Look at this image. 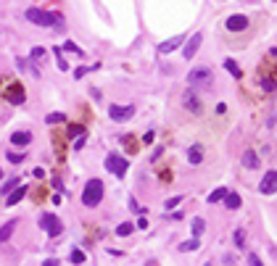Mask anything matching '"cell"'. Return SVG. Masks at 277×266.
<instances>
[{"label":"cell","instance_id":"6da1fadb","mask_svg":"<svg viewBox=\"0 0 277 266\" xmlns=\"http://www.w3.org/2000/svg\"><path fill=\"white\" fill-rule=\"evenodd\" d=\"M24 19L37 24V27H61L64 24V16H61V13H50L45 8H27Z\"/></svg>","mask_w":277,"mask_h":266},{"label":"cell","instance_id":"7a4b0ae2","mask_svg":"<svg viewBox=\"0 0 277 266\" xmlns=\"http://www.w3.org/2000/svg\"><path fill=\"white\" fill-rule=\"evenodd\" d=\"M103 198V182L101 179H90L87 185H84V193H82V203L87 208H95L98 203H101Z\"/></svg>","mask_w":277,"mask_h":266},{"label":"cell","instance_id":"3957f363","mask_svg":"<svg viewBox=\"0 0 277 266\" xmlns=\"http://www.w3.org/2000/svg\"><path fill=\"white\" fill-rule=\"evenodd\" d=\"M103 166L114 174V177H124L127 169H129V161L124 156H119V153H109V156H106V161H103Z\"/></svg>","mask_w":277,"mask_h":266},{"label":"cell","instance_id":"277c9868","mask_svg":"<svg viewBox=\"0 0 277 266\" xmlns=\"http://www.w3.org/2000/svg\"><path fill=\"white\" fill-rule=\"evenodd\" d=\"M40 227L50 234V237H58V234L64 232V224H61V219L56 214H42L40 216Z\"/></svg>","mask_w":277,"mask_h":266},{"label":"cell","instance_id":"5b68a950","mask_svg":"<svg viewBox=\"0 0 277 266\" xmlns=\"http://www.w3.org/2000/svg\"><path fill=\"white\" fill-rule=\"evenodd\" d=\"M188 82L193 87H198V85H209L211 82V69H206V66H198V69H193L188 74Z\"/></svg>","mask_w":277,"mask_h":266},{"label":"cell","instance_id":"8992f818","mask_svg":"<svg viewBox=\"0 0 277 266\" xmlns=\"http://www.w3.org/2000/svg\"><path fill=\"white\" fill-rule=\"evenodd\" d=\"M109 116L114 121H129L135 116V108H132V105H117V103H114V105H109Z\"/></svg>","mask_w":277,"mask_h":266},{"label":"cell","instance_id":"52a82bcc","mask_svg":"<svg viewBox=\"0 0 277 266\" xmlns=\"http://www.w3.org/2000/svg\"><path fill=\"white\" fill-rule=\"evenodd\" d=\"M275 190H277V171H267L264 179H261V185H259V193L261 195H272Z\"/></svg>","mask_w":277,"mask_h":266},{"label":"cell","instance_id":"ba28073f","mask_svg":"<svg viewBox=\"0 0 277 266\" xmlns=\"http://www.w3.org/2000/svg\"><path fill=\"white\" fill-rule=\"evenodd\" d=\"M24 98H27V93H24V87H21V85H11L8 90H5V100L13 103V105H21V103H24Z\"/></svg>","mask_w":277,"mask_h":266},{"label":"cell","instance_id":"9c48e42d","mask_svg":"<svg viewBox=\"0 0 277 266\" xmlns=\"http://www.w3.org/2000/svg\"><path fill=\"white\" fill-rule=\"evenodd\" d=\"M201 40H203V34H201V32H196V34L188 40V45H185L182 56H185V58H193L196 53H198V48H201Z\"/></svg>","mask_w":277,"mask_h":266},{"label":"cell","instance_id":"30bf717a","mask_svg":"<svg viewBox=\"0 0 277 266\" xmlns=\"http://www.w3.org/2000/svg\"><path fill=\"white\" fill-rule=\"evenodd\" d=\"M245 27H248V19L240 16V13H235V16L227 19V29H230V32H243Z\"/></svg>","mask_w":277,"mask_h":266},{"label":"cell","instance_id":"8fae6325","mask_svg":"<svg viewBox=\"0 0 277 266\" xmlns=\"http://www.w3.org/2000/svg\"><path fill=\"white\" fill-rule=\"evenodd\" d=\"M182 103H185V108H190V111L201 113V103H198V98H196L193 93H185V95H182Z\"/></svg>","mask_w":277,"mask_h":266},{"label":"cell","instance_id":"7c38bea8","mask_svg":"<svg viewBox=\"0 0 277 266\" xmlns=\"http://www.w3.org/2000/svg\"><path fill=\"white\" fill-rule=\"evenodd\" d=\"M182 45V34L180 37H172V40H166V42H161L158 45V53H172L174 48H180Z\"/></svg>","mask_w":277,"mask_h":266},{"label":"cell","instance_id":"4fadbf2b","mask_svg":"<svg viewBox=\"0 0 277 266\" xmlns=\"http://www.w3.org/2000/svg\"><path fill=\"white\" fill-rule=\"evenodd\" d=\"M24 195H27V187H16V190H11V193H8V200H5V206H16V203H19Z\"/></svg>","mask_w":277,"mask_h":266},{"label":"cell","instance_id":"5bb4252c","mask_svg":"<svg viewBox=\"0 0 277 266\" xmlns=\"http://www.w3.org/2000/svg\"><path fill=\"white\" fill-rule=\"evenodd\" d=\"M13 230H16V219H11V222L5 224V227H0V245H3V242L11 237V234H13Z\"/></svg>","mask_w":277,"mask_h":266},{"label":"cell","instance_id":"9a60e30c","mask_svg":"<svg viewBox=\"0 0 277 266\" xmlns=\"http://www.w3.org/2000/svg\"><path fill=\"white\" fill-rule=\"evenodd\" d=\"M243 166L245 169H259V156L248 150V153H243Z\"/></svg>","mask_w":277,"mask_h":266},{"label":"cell","instance_id":"2e32d148","mask_svg":"<svg viewBox=\"0 0 277 266\" xmlns=\"http://www.w3.org/2000/svg\"><path fill=\"white\" fill-rule=\"evenodd\" d=\"M11 142H13V145H29V142H32V134H29V132H13Z\"/></svg>","mask_w":277,"mask_h":266},{"label":"cell","instance_id":"e0dca14e","mask_svg":"<svg viewBox=\"0 0 277 266\" xmlns=\"http://www.w3.org/2000/svg\"><path fill=\"white\" fill-rule=\"evenodd\" d=\"M222 200H225V206H227V208H240V203H243L237 193H227L225 198H222Z\"/></svg>","mask_w":277,"mask_h":266},{"label":"cell","instance_id":"ac0fdd59","mask_svg":"<svg viewBox=\"0 0 277 266\" xmlns=\"http://www.w3.org/2000/svg\"><path fill=\"white\" fill-rule=\"evenodd\" d=\"M201 153H203L201 145H193V148L188 150V161H190V164H201V161H203V156H201Z\"/></svg>","mask_w":277,"mask_h":266},{"label":"cell","instance_id":"d6986e66","mask_svg":"<svg viewBox=\"0 0 277 266\" xmlns=\"http://www.w3.org/2000/svg\"><path fill=\"white\" fill-rule=\"evenodd\" d=\"M225 69H227L230 74H233L235 79H240V74H243V71H240V66H237V64H235L233 58H227V61H225Z\"/></svg>","mask_w":277,"mask_h":266},{"label":"cell","instance_id":"ffe728a7","mask_svg":"<svg viewBox=\"0 0 277 266\" xmlns=\"http://www.w3.org/2000/svg\"><path fill=\"white\" fill-rule=\"evenodd\" d=\"M198 248H201V240H198V237H193V240H188V242H182V245H180L182 253H188V250H198Z\"/></svg>","mask_w":277,"mask_h":266},{"label":"cell","instance_id":"44dd1931","mask_svg":"<svg viewBox=\"0 0 277 266\" xmlns=\"http://www.w3.org/2000/svg\"><path fill=\"white\" fill-rule=\"evenodd\" d=\"M16 187H19V177H11V179L3 185V190H0V195H8L11 190H16Z\"/></svg>","mask_w":277,"mask_h":266},{"label":"cell","instance_id":"7402d4cb","mask_svg":"<svg viewBox=\"0 0 277 266\" xmlns=\"http://www.w3.org/2000/svg\"><path fill=\"white\" fill-rule=\"evenodd\" d=\"M203 230H206V222H203V219H193V237H201Z\"/></svg>","mask_w":277,"mask_h":266},{"label":"cell","instance_id":"603a6c76","mask_svg":"<svg viewBox=\"0 0 277 266\" xmlns=\"http://www.w3.org/2000/svg\"><path fill=\"white\" fill-rule=\"evenodd\" d=\"M225 195H227V190H225V187H217V190H214V193L209 195V203H219Z\"/></svg>","mask_w":277,"mask_h":266},{"label":"cell","instance_id":"cb8c5ba5","mask_svg":"<svg viewBox=\"0 0 277 266\" xmlns=\"http://www.w3.org/2000/svg\"><path fill=\"white\" fill-rule=\"evenodd\" d=\"M117 234H119V237H127V234H132V224H129V222L119 224V227H117Z\"/></svg>","mask_w":277,"mask_h":266},{"label":"cell","instance_id":"d4e9b609","mask_svg":"<svg viewBox=\"0 0 277 266\" xmlns=\"http://www.w3.org/2000/svg\"><path fill=\"white\" fill-rule=\"evenodd\" d=\"M233 240H235V245H237V248H243V245H245V232H243V230H235Z\"/></svg>","mask_w":277,"mask_h":266},{"label":"cell","instance_id":"484cf974","mask_svg":"<svg viewBox=\"0 0 277 266\" xmlns=\"http://www.w3.org/2000/svg\"><path fill=\"white\" fill-rule=\"evenodd\" d=\"M48 124H58V121H66V113H50V116H45Z\"/></svg>","mask_w":277,"mask_h":266},{"label":"cell","instance_id":"4316f807","mask_svg":"<svg viewBox=\"0 0 277 266\" xmlns=\"http://www.w3.org/2000/svg\"><path fill=\"white\" fill-rule=\"evenodd\" d=\"M77 134H84V127L82 124H72V127H69V137H77Z\"/></svg>","mask_w":277,"mask_h":266},{"label":"cell","instance_id":"83f0119b","mask_svg":"<svg viewBox=\"0 0 277 266\" xmlns=\"http://www.w3.org/2000/svg\"><path fill=\"white\" fill-rule=\"evenodd\" d=\"M72 264H84V253H82V250H72Z\"/></svg>","mask_w":277,"mask_h":266},{"label":"cell","instance_id":"f1b7e54d","mask_svg":"<svg viewBox=\"0 0 277 266\" xmlns=\"http://www.w3.org/2000/svg\"><path fill=\"white\" fill-rule=\"evenodd\" d=\"M56 58H58V66H61V71H69V66H66V58L61 56V50H56Z\"/></svg>","mask_w":277,"mask_h":266},{"label":"cell","instance_id":"f546056e","mask_svg":"<svg viewBox=\"0 0 277 266\" xmlns=\"http://www.w3.org/2000/svg\"><path fill=\"white\" fill-rule=\"evenodd\" d=\"M8 161L11 164H21V161H24V156H21V153H8Z\"/></svg>","mask_w":277,"mask_h":266},{"label":"cell","instance_id":"4dcf8cb0","mask_svg":"<svg viewBox=\"0 0 277 266\" xmlns=\"http://www.w3.org/2000/svg\"><path fill=\"white\" fill-rule=\"evenodd\" d=\"M248 264H251V266H264V264L259 261V256H256V253H251V256H248Z\"/></svg>","mask_w":277,"mask_h":266},{"label":"cell","instance_id":"1f68e13d","mask_svg":"<svg viewBox=\"0 0 277 266\" xmlns=\"http://www.w3.org/2000/svg\"><path fill=\"white\" fill-rule=\"evenodd\" d=\"M180 200H182V198H169V200H166V208H174Z\"/></svg>","mask_w":277,"mask_h":266},{"label":"cell","instance_id":"d6a6232c","mask_svg":"<svg viewBox=\"0 0 277 266\" xmlns=\"http://www.w3.org/2000/svg\"><path fill=\"white\" fill-rule=\"evenodd\" d=\"M64 50H72V53H82V50H79V48H77V45H74V42H66V45H64Z\"/></svg>","mask_w":277,"mask_h":266},{"label":"cell","instance_id":"836d02e7","mask_svg":"<svg viewBox=\"0 0 277 266\" xmlns=\"http://www.w3.org/2000/svg\"><path fill=\"white\" fill-rule=\"evenodd\" d=\"M45 56V48H35L32 50V58H42Z\"/></svg>","mask_w":277,"mask_h":266},{"label":"cell","instance_id":"e575fe53","mask_svg":"<svg viewBox=\"0 0 277 266\" xmlns=\"http://www.w3.org/2000/svg\"><path fill=\"white\" fill-rule=\"evenodd\" d=\"M84 71H87V66H79V69L74 71V77H77V79H82V77H84Z\"/></svg>","mask_w":277,"mask_h":266},{"label":"cell","instance_id":"d590c367","mask_svg":"<svg viewBox=\"0 0 277 266\" xmlns=\"http://www.w3.org/2000/svg\"><path fill=\"white\" fill-rule=\"evenodd\" d=\"M42 266H58V261H56V258H50V261H45Z\"/></svg>","mask_w":277,"mask_h":266},{"label":"cell","instance_id":"8d00e7d4","mask_svg":"<svg viewBox=\"0 0 277 266\" xmlns=\"http://www.w3.org/2000/svg\"><path fill=\"white\" fill-rule=\"evenodd\" d=\"M206 266H214V264H206Z\"/></svg>","mask_w":277,"mask_h":266},{"label":"cell","instance_id":"74e56055","mask_svg":"<svg viewBox=\"0 0 277 266\" xmlns=\"http://www.w3.org/2000/svg\"><path fill=\"white\" fill-rule=\"evenodd\" d=\"M0 177H3V171H0Z\"/></svg>","mask_w":277,"mask_h":266}]
</instances>
